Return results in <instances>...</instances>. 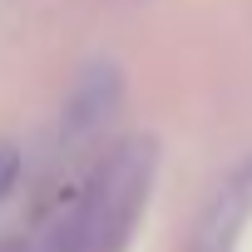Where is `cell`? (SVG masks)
Listing matches in <instances>:
<instances>
[{
	"label": "cell",
	"mask_w": 252,
	"mask_h": 252,
	"mask_svg": "<svg viewBox=\"0 0 252 252\" xmlns=\"http://www.w3.org/2000/svg\"><path fill=\"white\" fill-rule=\"evenodd\" d=\"M119 99H124V74H119V64H114V60L89 64V69L69 84V94H64V104H60V139H64V144H79V139H89L94 129H104L109 114L119 109Z\"/></svg>",
	"instance_id": "2"
},
{
	"label": "cell",
	"mask_w": 252,
	"mask_h": 252,
	"mask_svg": "<svg viewBox=\"0 0 252 252\" xmlns=\"http://www.w3.org/2000/svg\"><path fill=\"white\" fill-rule=\"evenodd\" d=\"M149 168H154L149 149L114 154L109 168L89 183L84 203L60 227V237L50 242V252H119L134 218H139L144 193H149Z\"/></svg>",
	"instance_id": "1"
},
{
	"label": "cell",
	"mask_w": 252,
	"mask_h": 252,
	"mask_svg": "<svg viewBox=\"0 0 252 252\" xmlns=\"http://www.w3.org/2000/svg\"><path fill=\"white\" fill-rule=\"evenodd\" d=\"M15 183H20V154L0 144V203L15 193Z\"/></svg>",
	"instance_id": "3"
}]
</instances>
